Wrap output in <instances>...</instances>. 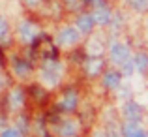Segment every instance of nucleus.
I'll list each match as a JSON object with an SVG mask.
<instances>
[{"label": "nucleus", "mask_w": 148, "mask_h": 137, "mask_svg": "<svg viewBox=\"0 0 148 137\" xmlns=\"http://www.w3.org/2000/svg\"><path fill=\"white\" fill-rule=\"evenodd\" d=\"M92 15V19H94V23L96 25H109L111 23V11H109V8L107 6H103V4H98L96 6V10H94V13H90Z\"/></svg>", "instance_id": "nucleus-6"}, {"label": "nucleus", "mask_w": 148, "mask_h": 137, "mask_svg": "<svg viewBox=\"0 0 148 137\" xmlns=\"http://www.w3.org/2000/svg\"><path fill=\"white\" fill-rule=\"evenodd\" d=\"M109 54H111V60L116 66H122L130 58V47L122 41H112L111 47H109Z\"/></svg>", "instance_id": "nucleus-3"}, {"label": "nucleus", "mask_w": 148, "mask_h": 137, "mask_svg": "<svg viewBox=\"0 0 148 137\" xmlns=\"http://www.w3.org/2000/svg\"><path fill=\"white\" fill-rule=\"evenodd\" d=\"M13 73L19 79H26L30 75V66L26 62H17V64H13Z\"/></svg>", "instance_id": "nucleus-15"}, {"label": "nucleus", "mask_w": 148, "mask_h": 137, "mask_svg": "<svg viewBox=\"0 0 148 137\" xmlns=\"http://www.w3.org/2000/svg\"><path fill=\"white\" fill-rule=\"evenodd\" d=\"M101 83H103L105 88H111V90H116V88H120V73L116 72H107L103 75V79H101Z\"/></svg>", "instance_id": "nucleus-10"}, {"label": "nucleus", "mask_w": 148, "mask_h": 137, "mask_svg": "<svg viewBox=\"0 0 148 137\" xmlns=\"http://www.w3.org/2000/svg\"><path fill=\"white\" fill-rule=\"evenodd\" d=\"M0 70H2V64H0Z\"/></svg>", "instance_id": "nucleus-26"}, {"label": "nucleus", "mask_w": 148, "mask_h": 137, "mask_svg": "<svg viewBox=\"0 0 148 137\" xmlns=\"http://www.w3.org/2000/svg\"><path fill=\"white\" fill-rule=\"evenodd\" d=\"M135 103H139V105H148V90L139 94V96H137V101H135Z\"/></svg>", "instance_id": "nucleus-21"}, {"label": "nucleus", "mask_w": 148, "mask_h": 137, "mask_svg": "<svg viewBox=\"0 0 148 137\" xmlns=\"http://www.w3.org/2000/svg\"><path fill=\"white\" fill-rule=\"evenodd\" d=\"M79 40H81V32L75 26H64L54 38L56 45H60V47H71V45L79 43Z\"/></svg>", "instance_id": "nucleus-2"}, {"label": "nucleus", "mask_w": 148, "mask_h": 137, "mask_svg": "<svg viewBox=\"0 0 148 137\" xmlns=\"http://www.w3.org/2000/svg\"><path fill=\"white\" fill-rule=\"evenodd\" d=\"M68 2H69V4H71V2H75V0H68Z\"/></svg>", "instance_id": "nucleus-25"}, {"label": "nucleus", "mask_w": 148, "mask_h": 137, "mask_svg": "<svg viewBox=\"0 0 148 137\" xmlns=\"http://www.w3.org/2000/svg\"><path fill=\"white\" fill-rule=\"evenodd\" d=\"M62 73H64V66L56 60H47L40 70V81L45 85L47 88H53L60 83Z\"/></svg>", "instance_id": "nucleus-1"}, {"label": "nucleus", "mask_w": 148, "mask_h": 137, "mask_svg": "<svg viewBox=\"0 0 148 137\" xmlns=\"http://www.w3.org/2000/svg\"><path fill=\"white\" fill-rule=\"evenodd\" d=\"M86 53L90 54V56H99L101 53H103V43H101L99 40H90L86 45Z\"/></svg>", "instance_id": "nucleus-16"}, {"label": "nucleus", "mask_w": 148, "mask_h": 137, "mask_svg": "<svg viewBox=\"0 0 148 137\" xmlns=\"http://www.w3.org/2000/svg\"><path fill=\"white\" fill-rule=\"evenodd\" d=\"M122 115L126 120H139L141 118V105L139 103H126L122 109Z\"/></svg>", "instance_id": "nucleus-11"}, {"label": "nucleus", "mask_w": 148, "mask_h": 137, "mask_svg": "<svg viewBox=\"0 0 148 137\" xmlns=\"http://www.w3.org/2000/svg\"><path fill=\"white\" fill-rule=\"evenodd\" d=\"M8 103H10V107L13 109V111L23 109V105H25V94H23L21 88H13V90L10 92V96H8Z\"/></svg>", "instance_id": "nucleus-8"}, {"label": "nucleus", "mask_w": 148, "mask_h": 137, "mask_svg": "<svg viewBox=\"0 0 148 137\" xmlns=\"http://www.w3.org/2000/svg\"><path fill=\"white\" fill-rule=\"evenodd\" d=\"M127 2H130V6L133 8L135 11H146L148 10V0H127Z\"/></svg>", "instance_id": "nucleus-17"}, {"label": "nucleus", "mask_w": 148, "mask_h": 137, "mask_svg": "<svg viewBox=\"0 0 148 137\" xmlns=\"http://www.w3.org/2000/svg\"><path fill=\"white\" fill-rule=\"evenodd\" d=\"M26 2V6H30V8H36L38 4H41V0H25Z\"/></svg>", "instance_id": "nucleus-22"}, {"label": "nucleus", "mask_w": 148, "mask_h": 137, "mask_svg": "<svg viewBox=\"0 0 148 137\" xmlns=\"http://www.w3.org/2000/svg\"><path fill=\"white\" fill-rule=\"evenodd\" d=\"M17 34H19V40L23 43H30V41H34L40 36V30H38V26L32 21H23L17 28Z\"/></svg>", "instance_id": "nucleus-4"}, {"label": "nucleus", "mask_w": 148, "mask_h": 137, "mask_svg": "<svg viewBox=\"0 0 148 137\" xmlns=\"http://www.w3.org/2000/svg\"><path fill=\"white\" fill-rule=\"evenodd\" d=\"M86 73L88 75H98V73L101 72V68H103V62H101V58L99 56H92L90 60L86 62Z\"/></svg>", "instance_id": "nucleus-14"}, {"label": "nucleus", "mask_w": 148, "mask_h": 137, "mask_svg": "<svg viewBox=\"0 0 148 137\" xmlns=\"http://www.w3.org/2000/svg\"><path fill=\"white\" fill-rule=\"evenodd\" d=\"M94 137H109V135L105 134V131H101V130H99V131H96V134H94Z\"/></svg>", "instance_id": "nucleus-23"}, {"label": "nucleus", "mask_w": 148, "mask_h": 137, "mask_svg": "<svg viewBox=\"0 0 148 137\" xmlns=\"http://www.w3.org/2000/svg\"><path fill=\"white\" fill-rule=\"evenodd\" d=\"M77 130H79L77 122H71V120H66V122L60 126L58 134H60V137H75V135H77Z\"/></svg>", "instance_id": "nucleus-12"}, {"label": "nucleus", "mask_w": 148, "mask_h": 137, "mask_svg": "<svg viewBox=\"0 0 148 137\" xmlns=\"http://www.w3.org/2000/svg\"><path fill=\"white\" fill-rule=\"evenodd\" d=\"M77 103H79V98H77V94L73 92V90L66 92L64 96L60 98V101H58V105H60V109H62V111H66V113L73 111V109L77 107Z\"/></svg>", "instance_id": "nucleus-7"}, {"label": "nucleus", "mask_w": 148, "mask_h": 137, "mask_svg": "<svg viewBox=\"0 0 148 137\" xmlns=\"http://www.w3.org/2000/svg\"><path fill=\"white\" fill-rule=\"evenodd\" d=\"M10 36V25L4 17H0V41H6Z\"/></svg>", "instance_id": "nucleus-18"}, {"label": "nucleus", "mask_w": 148, "mask_h": 137, "mask_svg": "<svg viewBox=\"0 0 148 137\" xmlns=\"http://www.w3.org/2000/svg\"><path fill=\"white\" fill-rule=\"evenodd\" d=\"M0 137H23V134L17 128H6V130L0 134Z\"/></svg>", "instance_id": "nucleus-20"}, {"label": "nucleus", "mask_w": 148, "mask_h": 137, "mask_svg": "<svg viewBox=\"0 0 148 137\" xmlns=\"http://www.w3.org/2000/svg\"><path fill=\"white\" fill-rule=\"evenodd\" d=\"M133 72H135L133 60H131V58H127V60L122 64V75H126V77H131V75H133Z\"/></svg>", "instance_id": "nucleus-19"}, {"label": "nucleus", "mask_w": 148, "mask_h": 137, "mask_svg": "<svg viewBox=\"0 0 148 137\" xmlns=\"http://www.w3.org/2000/svg\"><path fill=\"white\" fill-rule=\"evenodd\" d=\"M124 137H146V130L143 128V124L139 120H127L122 128Z\"/></svg>", "instance_id": "nucleus-5"}, {"label": "nucleus", "mask_w": 148, "mask_h": 137, "mask_svg": "<svg viewBox=\"0 0 148 137\" xmlns=\"http://www.w3.org/2000/svg\"><path fill=\"white\" fill-rule=\"evenodd\" d=\"M133 66H135V72H141V73L148 72V54L146 53H137L135 58H133Z\"/></svg>", "instance_id": "nucleus-13"}, {"label": "nucleus", "mask_w": 148, "mask_h": 137, "mask_svg": "<svg viewBox=\"0 0 148 137\" xmlns=\"http://www.w3.org/2000/svg\"><path fill=\"white\" fill-rule=\"evenodd\" d=\"M94 19H92V15H81L79 19H77V25H75V28L79 30L81 34H90L92 32V28H94Z\"/></svg>", "instance_id": "nucleus-9"}, {"label": "nucleus", "mask_w": 148, "mask_h": 137, "mask_svg": "<svg viewBox=\"0 0 148 137\" xmlns=\"http://www.w3.org/2000/svg\"><path fill=\"white\" fill-rule=\"evenodd\" d=\"M146 137H148V134H146Z\"/></svg>", "instance_id": "nucleus-27"}, {"label": "nucleus", "mask_w": 148, "mask_h": 137, "mask_svg": "<svg viewBox=\"0 0 148 137\" xmlns=\"http://www.w3.org/2000/svg\"><path fill=\"white\" fill-rule=\"evenodd\" d=\"M2 85H4V83H2V79H0V88H2Z\"/></svg>", "instance_id": "nucleus-24"}]
</instances>
